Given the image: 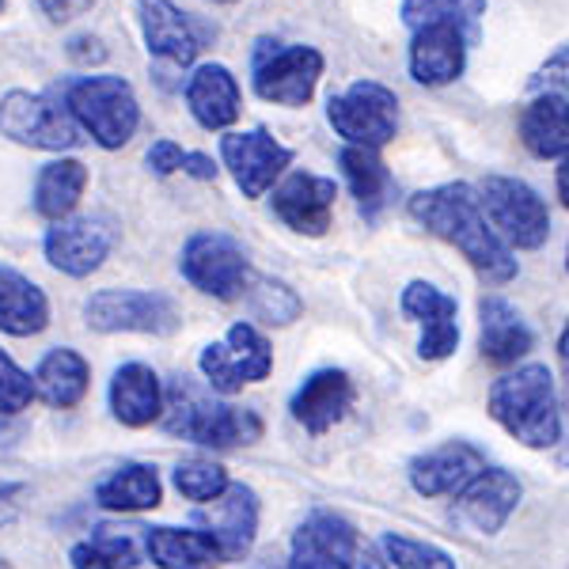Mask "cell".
Masks as SVG:
<instances>
[{"label":"cell","mask_w":569,"mask_h":569,"mask_svg":"<svg viewBox=\"0 0 569 569\" xmlns=\"http://www.w3.org/2000/svg\"><path fill=\"white\" fill-rule=\"evenodd\" d=\"M410 217H415L426 232L452 243L486 281L517 278V254H512V247L493 232L475 187H467V182H445V187H433V190H418V194L410 198Z\"/></svg>","instance_id":"obj_1"},{"label":"cell","mask_w":569,"mask_h":569,"mask_svg":"<svg viewBox=\"0 0 569 569\" xmlns=\"http://www.w3.org/2000/svg\"><path fill=\"white\" fill-rule=\"evenodd\" d=\"M486 407L505 433L517 437L525 448H550L562 440V415L555 399V376L547 365H525L493 380Z\"/></svg>","instance_id":"obj_2"},{"label":"cell","mask_w":569,"mask_h":569,"mask_svg":"<svg viewBox=\"0 0 569 569\" xmlns=\"http://www.w3.org/2000/svg\"><path fill=\"white\" fill-rule=\"evenodd\" d=\"M163 429L171 437L194 440L206 448H236L251 445L262 437V421L254 410L228 407V402L209 399L206 391H198L190 380H176L163 402Z\"/></svg>","instance_id":"obj_3"},{"label":"cell","mask_w":569,"mask_h":569,"mask_svg":"<svg viewBox=\"0 0 569 569\" xmlns=\"http://www.w3.org/2000/svg\"><path fill=\"white\" fill-rule=\"evenodd\" d=\"M72 122L96 137L103 149H122L141 126V107L122 77H80L66 91Z\"/></svg>","instance_id":"obj_4"},{"label":"cell","mask_w":569,"mask_h":569,"mask_svg":"<svg viewBox=\"0 0 569 569\" xmlns=\"http://www.w3.org/2000/svg\"><path fill=\"white\" fill-rule=\"evenodd\" d=\"M327 118L353 149H383L399 133V99L380 80H353L342 96H330Z\"/></svg>","instance_id":"obj_5"},{"label":"cell","mask_w":569,"mask_h":569,"mask_svg":"<svg viewBox=\"0 0 569 569\" xmlns=\"http://www.w3.org/2000/svg\"><path fill=\"white\" fill-rule=\"evenodd\" d=\"M319 77H323V53L319 50L259 39V50H254V91L266 103L305 107L316 96Z\"/></svg>","instance_id":"obj_6"},{"label":"cell","mask_w":569,"mask_h":569,"mask_svg":"<svg viewBox=\"0 0 569 569\" xmlns=\"http://www.w3.org/2000/svg\"><path fill=\"white\" fill-rule=\"evenodd\" d=\"M479 198H482V209H486V217H490L493 232H498L505 243L525 247V251H536V247L547 243L550 213H547L543 198H539L525 179L490 176L482 182Z\"/></svg>","instance_id":"obj_7"},{"label":"cell","mask_w":569,"mask_h":569,"mask_svg":"<svg viewBox=\"0 0 569 569\" xmlns=\"http://www.w3.org/2000/svg\"><path fill=\"white\" fill-rule=\"evenodd\" d=\"M0 133L20 144H31V149L50 152L77 149L84 141L69 107L58 103L53 96H34V91H8L0 99Z\"/></svg>","instance_id":"obj_8"},{"label":"cell","mask_w":569,"mask_h":569,"mask_svg":"<svg viewBox=\"0 0 569 569\" xmlns=\"http://www.w3.org/2000/svg\"><path fill=\"white\" fill-rule=\"evenodd\" d=\"M182 278L194 289L209 292L217 300H236L247 292L251 266H247L243 247L224 232H198L182 247Z\"/></svg>","instance_id":"obj_9"},{"label":"cell","mask_w":569,"mask_h":569,"mask_svg":"<svg viewBox=\"0 0 569 569\" xmlns=\"http://www.w3.org/2000/svg\"><path fill=\"white\" fill-rule=\"evenodd\" d=\"M201 372H206L209 388L220 395H236L247 383H259L273 369V350L262 338L259 327L236 323L228 330L224 342H213L201 350Z\"/></svg>","instance_id":"obj_10"},{"label":"cell","mask_w":569,"mask_h":569,"mask_svg":"<svg viewBox=\"0 0 569 569\" xmlns=\"http://www.w3.org/2000/svg\"><path fill=\"white\" fill-rule=\"evenodd\" d=\"M88 327L114 335V330H141V335H171L179 327V308L163 292L144 289H103L84 305Z\"/></svg>","instance_id":"obj_11"},{"label":"cell","mask_w":569,"mask_h":569,"mask_svg":"<svg viewBox=\"0 0 569 569\" xmlns=\"http://www.w3.org/2000/svg\"><path fill=\"white\" fill-rule=\"evenodd\" d=\"M114 240L118 228L103 213L66 217L46 232V259H50L53 270L69 273V278H88L91 270L107 262V254L114 251Z\"/></svg>","instance_id":"obj_12"},{"label":"cell","mask_w":569,"mask_h":569,"mask_svg":"<svg viewBox=\"0 0 569 569\" xmlns=\"http://www.w3.org/2000/svg\"><path fill=\"white\" fill-rule=\"evenodd\" d=\"M220 156H224L228 171H232L236 187L243 190V198H262L273 187V179L292 163V152L273 141V133L266 130L224 133L220 137Z\"/></svg>","instance_id":"obj_13"},{"label":"cell","mask_w":569,"mask_h":569,"mask_svg":"<svg viewBox=\"0 0 569 569\" xmlns=\"http://www.w3.org/2000/svg\"><path fill=\"white\" fill-rule=\"evenodd\" d=\"M402 316H410L415 323H421V338H418V353L426 361H445V357L456 353L460 346V308H456V297L440 292L437 284L429 281H410L402 289V300H399Z\"/></svg>","instance_id":"obj_14"},{"label":"cell","mask_w":569,"mask_h":569,"mask_svg":"<svg viewBox=\"0 0 569 569\" xmlns=\"http://www.w3.org/2000/svg\"><path fill=\"white\" fill-rule=\"evenodd\" d=\"M517 501H520L517 475L501 471V467H486V471H479L460 493H456L452 517L460 520L463 528L493 536V531H501L505 520L517 512Z\"/></svg>","instance_id":"obj_15"},{"label":"cell","mask_w":569,"mask_h":569,"mask_svg":"<svg viewBox=\"0 0 569 569\" xmlns=\"http://www.w3.org/2000/svg\"><path fill=\"white\" fill-rule=\"evenodd\" d=\"M198 525L217 539L224 562H240L254 543V531H259V498L251 486H228L220 498L198 512Z\"/></svg>","instance_id":"obj_16"},{"label":"cell","mask_w":569,"mask_h":569,"mask_svg":"<svg viewBox=\"0 0 569 569\" xmlns=\"http://www.w3.org/2000/svg\"><path fill=\"white\" fill-rule=\"evenodd\" d=\"M137 16H141V31L149 42V53L156 61L171 69H187L201 50V27L179 12L171 0H137Z\"/></svg>","instance_id":"obj_17"},{"label":"cell","mask_w":569,"mask_h":569,"mask_svg":"<svg viewBox=\"0 0 569 569\" xmlns=\"http://www.w3.org/2000/svg\"><path fill=\"white\" fill-rule=\"evenodd\" d=\"M338 187L335 179L311 176V171H292L289 179L273 190V213H278L292 232L323 236L335 213Z\"/></svg>","instance_id":"obj_18"},{"label":"cell","mask_w":569,"mask_h":569,"mask_svg":"<svg viewBox=\"0 0 569 569\" xmlns=\"http://www.w3.org/2000/svg\"><path fill=\"white\" fill-rule=\"evenodd\" d=\"M479 471H486V456L479 448L467 440H448L410 463V482L421 498H445V493H460Z\"/></svg>","instance_id":"obj_19"},{"label":"cell","mask_w":569,"mask_h":569,"mask_svg":"<svg viewBox=\"0 0 569 569\" xmlns=\"http://www.w3.org/2000/svg\"><path fill=\"white\" fill-rule=\"evenodd\" d=\"M467 46L471 39L460 27H421L410 42V77L426 88L452 84L467 66Z\"/></svg>","instance_id":"obj_20"},{"label":"cell","mask_w":569,"mask_h":569,"mask_svg":"<svg viewBox=\"0 0 569 569\" xmlns=\"http://www.w3.org/2000/svg\"><path fill=\"white\" fill-rule=\"evenodd\" d=\"M357 391L353 380L342 369H319L300 383L297 399H292V418L308 429V433H327L335 421L346 418L353 407Z\"/></svg>","instance_id":"obj_21"},{"label":"cell","mask_w":569,"mask_h":569,"mask_svg":"<svg viewBox=\"0 0 569 569\" xmlns=\"http://www.w3.org/2000/svg\"><path fill=\"white\" fill-rule=\"evenodd\" d=\"M479 319H482V335H479V346H482V357L490 365H517L520 357L531 353L536 346V335L531 327L525 323L517 308L501 297H490L479 305Z\"/></svg>","instance_id":"obj_22"},{"label":"cell","mask_w":569,"mask_h":569,"mask_svg":"<svg viewBox=\"0 0 569 569\" xmlns=\"http://www.w3.org/2000/svg\"><path fill=\"white\" fill-rule=\"evenodd\" d=\"M187 107L206 130H228L240 118V84L224 66H201L187 80Z\"/></svg>","instance_id":"obj_23"},{"label":"cell","mask_w":569,"mask_h":569,"mask_svg":"<svg viewBox=\"0 0 569 569\" xmlns=\"http://www.w3.org/2000/svg\"><path fill=\"white\" fill-rule=\"evenodd\" d=\"M110 410L122 426L141 429L152 426L163 415V391H160V376L149 365H122L110 380Z\"/></svg>","instance_id":"obj_24"},{"label":"cell","mask_w":569,"mask_h":569,"mask_svg":"<svg viewBox=\"0 0 569 569\" xmlns=\"http://www.w3.org/2000/svg\"><path fill=\"white\" fill-rule=\"evenodd\" d=\"M144 550L160 569H217L224 562L217 539L201 528H144Z\"/></svg>","instance_id":"obj_25"},{"label":"cell","mask_w":569,"mask_h":569,"mask_svg":"<svg viewBox=\"0 0 569 569\" xmlns=\"http://www.w3.org/2000/svg\"><path fill=\"white\" fill-rule=\"evenodd\" d=\"M50 323L46 292L34 281H27L20 270L0 266V330L16 338L39 335Z\"/></svg>","instance_id":"obj_26"},{"label":"cell","mask_w":569,"mask_h":569,"mask_svg":"<svg viewBox=\"0 0 569 569\" xmlns=\"http://www.w3.org/2000/svg\"><path fill=\"white\" fill-rule=\"evenodd\" d=\"M520 141L539 160L569 156V99L536 96L520 114Z\"/></svg>","instance_id":"obj_27"},{"label":"cell","mask_w":569,"mask_h":569,"mask_svg":"<svg viewBox=\"0 0 569 569\" xmlns=\"http://www.w3.org/2000/svg\"><path fill=\"white\" fill-rule=\"evenodd\" d=\"M305 528L319 539V547L327 550L335 569H388V558H383L350 520L335 517V512H316Z\"/></svg>","instance_id":"obj_28"},{"label":"cell","mask_w":569,"mask_h":569,"mask_svg":"<svg viewBox=\"0 0 569 569\" xmlns=\"http://www.w3.org/2000/svg\"><path fill=\"white\" fill-rule=\"evenodd\" d=\"M84 187H88V168L80 160L61 156V160L46 163L39 171V182H34V209L58 224V220H66L72 209H77V201L84 198Z\"/></svg>","instance_id":"obj_29"},{"label":"cell","mask_w":569,"mask_h":569,"mask_svg":"<svg viewBox=\"0 0 569 569\" xmlns=\"http://www.w3.org/2000/svg\"><path fill=\"white\" fill-rule=\"evenodd\" d=\"M160 498H163L160 475L144 463H122L114 475H107L96 486V501L110 512H144L156 509Z\"/></svg>","instance_id":"obj_30"},{"label":"cell","mask_w":569,"mask_h":569,"mask_svg":"<svg viewBox=\"0 0 569 569\" xmlns=\"http://www.w3.org/2000/svg\"><path fill=\"white\" fill-rule=\"evenodd\" d=\"M88 361L77 350H53L42 357L39 372H34V391L42 395L50 407H77L80 399L88 395Z\"/></svg>","instance_id":"obj_31"},{"label":"cell","mask_w":569,"mask_h":569,"mask_svg":"<svg viewBox=\"0 0 569 569\" xmlns=\"http://www.w3.org/2000/svg\"><path fill=\"white\" fill-rule=\"evenodd\" d=\"M486 16V0H402V23L410 31L421 27H460L467 39H479V20Z\"/></svg>","instance_id":"obj_32"},{"label":"cell","mask_w":569,"mask_h":569,"mask_svg":"<svg viewBox=\"0 0 569 569\" xmlns=\"http://www.w3.org/2000/svg\"><path fill=\"white\" fill-rule=\"evenodd\" d=\"M133 531L137 528H96L88 543L72 547V569H133L141 562Z\"/></svg>","instance_id":"obj_33"},{"label":"cell","mask_w":569,"mask_h":569,"mask_svg":"<svg viewBox=\"0 0 569 569\" xmlns=\"http://www.w3.org/2000/svg\"><path fill=\"white\" fill-rule=\"evenodd\" d=\"M342 171H346V182H350L353 198L361 201L365 213H376V209L388 206V194H391V176L388 168H383V160L376 156L372 149H353V144H346L342 149Z\"/></svg>","instance_id":"obj_34"},{"label":"cell","mask_w":569,"mask_h":569,"mask_svg":"<svg viewBox=\"0 0 569 569\" xmlns=\"http://www.w3.org/2000/svg\"><path fill=\"white\" fill-rule=\"evenodd\" d=\"M383 547V558H388V566L395 569H456L452 555L448 550H440L433 543H418V539H407V536H388L380 539Z\"/></svg>","instance_id":"obj_35"},{"label":"cell","mask_w":569,"mask_h":569,"mask_svg":"<svg viewBox=\"0 0 569 569\" xmlns=\"http://www.w3.org/2000/svg\"><path fill=\"white\" fill-rule=\"evenodd\" d=\"M176 486H179L182 498L209 505L213 498H220L232 482H228L224 467L213 463V460H187V463L176 467Z\"/></svg>","instance_id":"obj_36"},{"label":"cell","mask_w":569,"mask_h":569,"mask_svg":"<svg viewBox=\"0 0 569 569\" xmlns=\"http://www.w3.org/2000/svg\"><path fill=\"white\" fill-rule=\"evenodd\" d=\"M251 311L266 323H292L300 316V297L284 281H254L251 289Z\"/></svg>","instance_id":"obj_37"},{"label":"cell","mask_w":569,"mask_h":569,"mask_svg":"<svg viewBox=\"0 0 569 569\" xmlns=\"http://www.w3.org/2000/svg\"><path fill=\"white\" fill-rule=\"evenodd\" d=\"M31 399H34L31 376H27L12 357L0 350V418L20 415V410L31 407Z\"/></svg>","instance_id":"obj_38"},{"label":"cell","mask_w":569,"mask_h":569,"mask_svg":"<svg viewBox=\"0 0 569 569\" xmlns=\"http://www.w3.org/2000/svg\"><path fill=\"white\" fill-rule=\"evenodd\" d=\"M528 88L536 91V96H562V99H569V42L558 46L543 66L536 69V77L528 80Z\"/></svg>","instance_id":"obj_39"},{"label":"cell","mask_w":569,"mask_h":569,"mask_svg":"<svg viewBox=\"0 0 569 569\" xmlns=\"http://www.w3.org/2000/svg\"><path fill=\"white\" fill-rule=\"evenodd\" d=\"M289 569H335V562L327 558V550L319 547V539L300 525V531L292 536V558Z\"/></svg>","instance_id":"obj_40"},{"label":"cell","mask_w":569,"mask_h":569,"mask_svg":"<svg viewBox=\"0 0 569 569\" xmlns=\"http://www.w3.org/2000/svg\"><path fill=\"white\" fill-rule=\"evenodd\" d=\"M182 160H187V152H182L176 141H152L149 168L156 176H176V171H182Z\"/></svg>","instance_id":"obj_41"},{"label":"cell","mask_w":569,"mask_h":569,"mask_svg":"<svg viewBox=\"0 0 569 569\" xmlns=\"http://www.w3.org/2000/svg\"><path fill=\"white\" fill-rule=\"evenodd\" d=\"M91 4H96V0H39V8H42L46 16H50L53 23L77 20V16H84Z\"/></svg>","instance_id":"obj_42"},{"label":"cell","mask_w":569,"mask_h":569,"mask_svg":"<svg viewBox=\"0 0 569 569\" xmlns=\"http://www.w3.org/2000/svg\"><path fill=\"white\" fill-rule=\"evenodd\" d=\"M69 58L72 61H103L107 50H103V42H99L96 34H77V39L69 42Z\"/></svg>","instance_id":"obj_43"},{"label":"cell","mask_w":569,"mask_h":569,"mask_svg":"<svg viewBox=\"0 0 569 569\" xmlns=\"http://www.w3.org/2000/svg\"><path fill=\"white\" fill-rule=\"evenodd\" d=\"M182 171H190V176L201 179V182L217 179V163L209 160V156H201V152H187V160H182Z\"/></svg>","instance_id":"obj_44"},{"label":"cell","mask_w":569,"mask_h":569,"mask_svg":"<svg viewBox=\"0 0 569 569\" xmlns=\"http://www.w3.org/2000/svg\"><path fill=\"white\" fill-rule=\"evenodd\" d=\"M558 198H562V206L569 209V156L562 160V168H558Z\"/></svg>","instance_id":"obj_45"},{"label":"cell","mask_w":569,"mask_h":569,"mask_svg":"<svg viewBox=\"0 0 569 569\" xmlns=\"http://www.w3.org/2000/svg\"><path fill=\"white\" fill-rule=\"evenodd\" d=\"M558 357H562V365L569 369V323L562 327V338H558Z\"/></svg>","instance_id":"obj_46"},{"label":"cell","mask_w":569,"mask_h":569,"mask_svg":"<svg viewBox=\"0 0 569 569\" xmlns=\"http://www.w3.org/2000/svg\"><path fill=\"white\" fill-rule=\"evenodd\" d=\"M217 4H232V0H217Z\"/></svg>","instance_id":"obj_47"},{"label":"cell","mask_w":569,"mask_h":569,"mask_svg":"<svg viewBox=\"0 0 569 569\" xmlns=\"http://www.w3.org/2000/svg\"><path fill=\"white\" fill-rule=\"evenodd\" d=\"M0 8H4V0H0Z\"/></svg>","instance_id":"obj_48"}]
</instances>
